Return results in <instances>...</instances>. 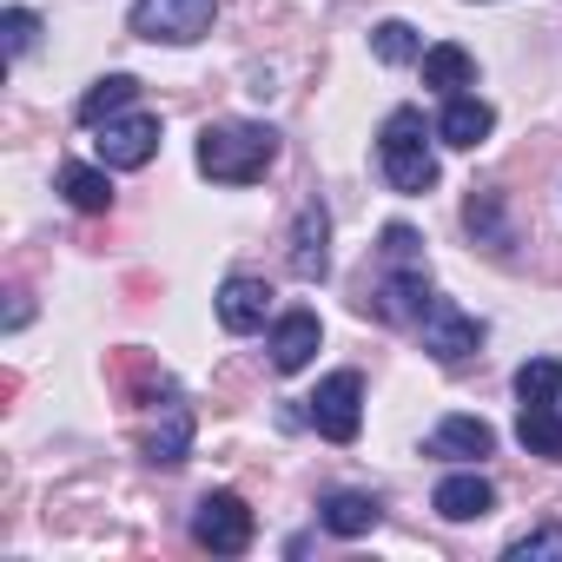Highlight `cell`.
Listing matches in <instances>:
<instances>
[{
  "instance_id": "8fae6325",
  "label": "cell",
  "mask_w": 562,
  "mask_h": 562,
  "mask_svg": "<svg viewBox=\"0 0 562 562\" xmlns=\"http://www.w3.org/2000/svg\"><path fill=\"white\" fill-rule=\"evenodd\" d=\"M490 133H496V106L476 100V93H457V100L443 106V120H437V139L457 146V153H476Z\"/></svg>"
},
{
  "instance_id": "8992f818",
  "label": "cell",
  "mask_w": 562,
  "mask_h": 562,
  "mask_svg": "<svg viewBox=\"0 0 562 562\" xmlns=\"http://www.w3.org/2000/svg\"><path fill=\"white\" fill-rule=\"evenodd\" d=\"M417 331H424V351H430L437 364H463V358H476V345H483V318H470L457 299H437V292H430Z\"/></svg>"
},
{
  "instance_id": "ac0fdd59",
  "label": "cell",
  "mask_w": 562,
  "mask_h": 562,
  "mask_svg": "<svg viewBox=\"0 0 562 562\" xmlns=\"http://www.w3.org/2000/svg\"><path fill=\"white\" fill-rule=\"evenodd\" d=\"M516 437H522L529 457L562 463V411H555V397H549V404H522V411H516Z\"/></svg>"
},
{
  "instance_id": "e0dca14e",
  "label": "cell",
  "mask_w": 562,
  "mask_h": 562,
  "mask_svg": "<svg viewBox=\"0 0 562 562\" xmlns=\"http://www.w3.org/2000/svg\"><path fill=\"white\" fill-rule=\"evenodd\" d=\"M496 450V430L483 417H443L430 430V457H490Z\"/></svg>"
},
{
  "instance_id": "5b68a950",
  "label": "cell",
  "mask_w": 562,
  "mask_h": 562,
  "mask_svg": "<svg viewBox=\"0 0 562 562\" xmlns=\"http://www.w3.org/2000/svg\"><path fill=\"white\" fill-rule=\"evenodd\" d=\"M305 417L318 424V437L351 443V437L364 430V378H358V371H331V378L305 397Z\"/></svg>"
},
{
  "instance_id": "52a82bcc",
  "label": "cell",
  "mask_w": 562,
  "mask_h": 562,
  "mask_svg": "<svg viewBox=\"0 0 562 562\" xmlns=\"http://www.w3.org/2000/svg\"><path fill=\"white\" fill-rule=\"evenodd\" d=\"M100 139V166H113V172H139V166H153V153H159V120L153 113H120V120H106V126H93Z\"/></svg>"
},
{
  "instance_id": "cb8c5ba5",
  "label": "cell",
  "mask_w": 562,
  "mask_h": 562,
  "mask_svg": "<svg viewBox=\"0 0 562 562\" xmlns=\"http://www.w3.org/2000/svg\"><path fill=\"white\" fill-rule=\"evenodd\" d=\"M509 562H562V522H549V529H529V536H516L509 549H503Z\"/></svg>"
},
{
  "instance_id": "9c48e42d",
  "label": "cell",
  "mask_w": 562,
  "mask_h": 562,
  "mask_svg": "<svg viewBox=\"0 0 562 562\" xmlns=\"http://www.w3.org/2000/svg\"><path fill=\"white\" fill-rule=\"evenodd\" d=\"M113 384L126 391V404H159V411L179 404V384L153 364V351H120L113 358Z\"/></svg>"
},
{
  "instance_id": "7402d4cb",
  "label": "cell",
  "mask_w": 562,
  "mask_h": 562,
  "mask_svg": "<svg viewBox=\"0 0 562 562\" xmlns=\"http://www.w3.org/2000/svg\"><path fill=\"white\" fill-rule=\"evenodd\" d=\"M463 225H470V238H483V245H509V232H503V205H496V192H470V205H463Z\"/></svg>"
},
{
  "instance_id": "7a4b0ae2",
  "label": "cell",
  "mask_w": 562,
  "mask_h": 562,
  "mask_svg": "<svg viewBox=\"0 0 562 562\" xmlns=\"http://www.w3.org/2000/svg\"><path fill=\"white\" fill-rule=\"evenodd\" d=\"M378 166L391 179V192L404 199H424L437 186V153H430V133H424V113L417 106H397L378 133Z\"/></svg>"
},
{
  "instance_id": "6da1fadb",
  "label": "cell",
  "mask_w": 562,
  "mask_h": 562,
  "mask_svg": "<svg viewBox=\"0 0 562 562\" xmlns=\"http://www.w3.org/2000/svg\"><path fill=\"white\" fill-rule=\"evenodd\" d=\"M271 159H278V133L258 120H218L199 133V172L218 186H251V179H265Z\"/></svg>"
},
{
  "instance_id": "9a60e30c",
  "label": "cell",
  "mask_w": 562,
  "mask_h": 562,
  "mask_svg": "<svg viewBox=\"0 0 562 562\" xmlns=\"http://www.w3.org/2000/svg\"><path fill=\"white\" fill-rule=\"evenodd\" d=\"M60 192L74 212H113V166H60Z\"/></svg>"
},
{
  "instance_id": "7c38bea8",
  "label": "cell",
  "mask_w": 562,
  "mask_h": 562,
  "mask_svg": "<svg viewBox=\"0 0 562 562\" xmlns=\"http://www.w3.org/2000/svg\"><path fill=\"white\" fill-rule=\"evenodd\" d=\"M318 338H325V331H318V312H285V318L271 325V364L285 371V378L305 371L312 351H318Z\"/></svg>"
},
{
  "instance_id": "2e32d148",
  "label": "cell",
  "mask_w": 562,
  "mask_h": 562,
  "mask_svg": "<svg viewBox=\"0 0 562 562\" xmlns=\"http://www.w3.org/2000/svg\"><path fill=\"white\" fill-rule=\"evenodd\" d=\"M146 457H153L159 470H179V463L192 457V411H186V397H179V404H166L159 430L146 437Z\"/></svg>"
},
{
  "instance_id": "5bb4252c",
  "label": "cell",
  "mask_w": 562,
  "mask_h": 562,
  "mask_svg": "<svg viewBox=\"0 0 562 562\" xmlns=\"http://www.w3.org/2000/svg\"><path fill=\"white\" fill-rule=\"evenodd\" d=\"M318 522H325L331 536H371V529L384 522V509H378V496H364V490H338V496L318 503Z\"/></svg>"
},
{
  "instance_id": "3957f363",
  "label": "cell",
  "mask_w": 562,
  "mask_h": 562,
  "mask_svg": "<svg viewBox=\"0 0 562 562\" xmlns=\"http://www.w3.org/2000/svg\"><path fill=\"white\" fill-rule=\"evenodd\" d=\"M212 21H218V0H133V14H126L139 41H166V47L205 41Z\"/></svg>"
},
{
  "instance_id": "ffe728a7",
  "label": "cell",
  "mask_w": 562,
  "mask_h": 562,
  "mask_svg": "<svg viewBox=\"0 0 562 562\" xmlns=\"http://www.w3.org/2000/svg\"><path fill=\"white\" fill-rule=\"evenodd\" d=\"M470 80H476V60H470L463 47H450V41H443V47H430V54H424V87H437L443 100H457Z\"/></svg>"
},
{
  "instance_id": "ba28073f",
  "label": "cell",
  "mask_w": 562,
  "mask_h": 562,
  "mask_svg": "<svg viewBox=\"0 0 562 562\" xmlns=\"http://www.w3.org/2000/svg\"><path fill=\"white\" fill-rule=\"evenodd\" d=\"M331 271V212L312 199L292 225V278H305V285H318V278Z\"/></svg>"
},
{
  "instance_id": "d6986e66",
  "label": "cell",
  "mask_w": 562,
  "mask_h": 562,
  "mask_svg": "<svg viewBox=\"0 0 562 562\" xmlns=\"http://www.w3.org/2000/svg\"><path fill=\"white\" fill-rule=\"evenodd\" d=\"M133 100H139V80H133V74H106V80L87 87V100H80V126H106V120H120Z\"/></svg>"
},
{
  "instance_id": "484cf974",
  "label": "cell",
  "mask_w": 562,
  "mask_h": 562,
  "mask_svg": "<svg viewBox=\"0 0 562 562\" xmlns=\"http://www.w3.org/2000/svg\"><path fill=\"white\" fill-rule=\"evenodd\" d=\"M34 318V305H27V292H14V305H8V331H21Z\"/></svg>"
},
{
  "instance_id": "d4e9b609",
  "label": "cell",
  "mask_w": 562,
  "mask_h": 562,
  "mask_svg": "<svg viewBox=\"0 0 562 562\" xmlns=\"http://www.w3.org/2000/svg\"><path fill=\"white\" fill-rule=\"evenodd\" d=\"M0 34H8V54L21 60V54L34 47V34H41V14H27V8H8V14H0Z\"/></svg>"
},
{
  "instance_id": "603a6c76",
  "label": "cell",
  "mask_w": 562,
  "mask_h": 562,
  "mask_svg": "<svg viewBox=\"0 0 562 562\" xmlns=\"http://www.w3.org/2000/svg\"><path fill=\"white\" fill-rule=\"evenodd\" d=\"M555 391H562V364L555 358H529L516 371V404H549Z\"/></svg>"
},
{
  "instance_id": "30bf717a",
  "label": "cell",
  "mask_w": 562,
  "mask_h": 562,
  "mask_svg": "<svg viewBox=\"0 0 562 562\" xmlns=\"http://www.w3.org/2000/svg\"><path fill=\"white\" fill-rule=\"evenodd\" d=\"M265 312H271V285H265V278H225V285H218V325L225 331H258L265 325Z\"/></svg>"
},
{
  "instance_id": "4fadbf2b",
  "label": "cell",
  "mask_w": 562,
  "mask_h": 562,
  "mask_svg": "<svg viewBox=\"0 0 562 562\" xmlns=\"http://www.w3.org/2000/svg\"><path fill=\"white\" fill-rule=\"evenodd\" d=\"M430 503H437V516H443V522H476V516H490V509H496V490H490L476 470H463V476H443Z\"/></svg>"
},
{
  "instance_id": "44dd1931",
  "label": "cell",
  "mask_w": 562,
  "mask_h": 562,
  "mask_svg": "<svg viewBox=\"0 0 562 562\" xmlns=\"http://www.w3.org/2000/svg\"><path fill=\"white\" fill-rule=\"evenodd\" d=\"M371 54H378L384 67H411V60H424V34H417L411 21H378V27H371Z\"/></svg>"
},
{
  "instance_id": "277c9868",
  "label": "cell",
  "mask_w": 562,
  "mask_h": 562,
  "mask_svg": "<svg viewBox=\"0 0 562 562\" xmlns=\"http://www.w3.org/2000/svg\"><path fill=\"white\" fill-rule=\"evenodd\" d=\"M251 509H245V496H232V490H205L199 496V509H192V542L199 549H212V555H245L251 549Z\"/></svg>"
}]
</instances>
